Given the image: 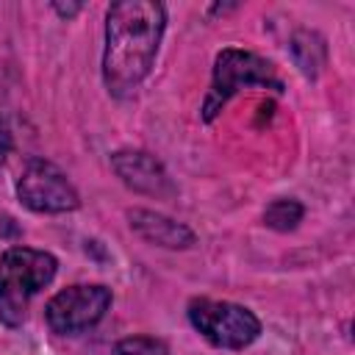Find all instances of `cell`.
<instances>
[{
    "instance_id": "cell-7",
    "label": "cell",
    "mask_w": 355,
    "mask_h": 355,
    "mask_svg": "<svg viewBox=\"0 0 355 355\" xmlns=\"http://www.w3.org/2000/svg\"><path fill=\"white\" fill-rule=\"evenodd\" d=\"M116 175L136 191H144V194H155V197H166L172 194V183L164 172V166L147 155V153H139V150H122V153H114L111 158Z\"/></svg>"
},
{
    "instance_id": "cell-4",
    "label": "cell",
    "mask_w": 355,
    "mask_h": 355,
    "mask_svg": "<svg viewBox=\"0 0 355 355\" xmlns=\"http://www.w3.org/2000/svg\"><path fill=\"white\" fill-rule=\"evenodd\" d=\"M189 319L211 344L225 349H241L261 333V322L252 311L222 300H194L189 305Z\"/></svg>"
},
{
    "instance_id": "cell-11",
    "label": "cell",
    "mask_w": 355,
    "mask_h": 355,
    "mask_svg": "<svg viewBox=\"0 0 355 355\" xmlns=\"http://www.w3.org/2000/svg\"><path fill=\"white\" fill-rule=\"evenodd\" d=\"M111 355H169L166 344L158 341V338H150V336H130V338H122Z\"/></svg>"
},
{
    "instance_id": "cell-3",
    "label": "cell",
    "mask_w": 355,
    "mask_h": 355,
    "mask_svg": "<svg viewBox=\"0 0 355 355\" xmlns=\"http://www.w3.org/2000/svg\"><path fill=\"white\" fill-rule=\"evenodd\" d=\"M244 86H263V89H277L280 92V78L275 75V67L247 50H222L216 55V67H214V83L208 92V100L202 105V116L214 119L222 105L241 92Z\"/></svg>"
},
{
    "instance_id": "cell-5",
    "label": "cell",
    "mask_w": 355,
    "mask_h": 355,
    "mask_svg": "<svg viewBox=\"0 0 355 355\" xmlns=\"http://www.w3.org/2000/svg\"><path fill=\"white\" fill-rule=\"evenodd\" d=\"M17 194L31 211L42 214H61L78 205V191L72 189V183L58 166L47 161H31L22 169L17 180Z\"/></svg>"
},
{
    "instance_id": "cell-9",
    "label": "cell",
    "mask_w": 355,
    "mask_h": 355,
    "mask_svg": "<svg viewBox=\"0 0 355 355\" xmlns=\"http://www.w3.org/2000/svg\"><path fill=\"white\" fill-rule=\"evenodd\" d=\"M291 50H294V58H297V64L302 67V72L311 75V78H313V75L319 72V67L324 64V42H322L316 33H308V31L297 33L294 42H291Z\"/></svg>"
},
{
    "instance_id": "cell-1",
    "label": "cell",
    "mask_w": 355,
    "mask_h": 355,
    "mask_svg": "<svg viewBox=\"0 0 355 355\" xmlns=\"http://www.w3.org/2000/svg\"><path fill=\"white\" fill-rule=\"evenodd\" d=\"M164 22L166 11L153 0H122L108 8L103 78L111 94L128 97L147 78Z\"/></svg>"
},
{
    "instance_id": "cell-10",
    "label": "cell",
    "mask_w": 355,
    "mask_h": 355,
    "mask_svg": "<svg viewBox=\"0 0 355 355\" xmlns=\"http://www.w3.org/2000/svg\"><path fill=\"white\" fill-rule=\"evenodd\" d=\"M263 219L269 227L275 230H294L297 222L302 219V205L294 202V200H275L266 211H263Z\"/></svg>"
},
{
    "instance_id": "cell-2",
    "label": "cell",
    "mask_w": 355,
    "mask_h": 355,
    "mask_svg": "<svg viewBox=\"0 0 355 355\" xmlns=\"http://www.w3.org/2000/svg\"><path fill=\"white\" fill-rule=\"evenodd\" d=\"M55 275V258L42 250L14 247L0 258V319L19 324L31 297L44 288Z\"/></svg>"
},
{
    "instance_id": "cell-8",
    "label": "cell",
    "mask_w": 355,
    "mask_h": 355,
    "mask_svg": "<svg viewBox=\"0 0 355 355\" xmlns=\"http://www.w3.org/2000/svg\"><path fill=\"white\" fill-rule=\"evenodd\" d=\"M130 227L147 239L150 244H161V247H189L194 241L191 230L161 216V214H153V211H130Z\"/></svg>"
},
{
    "instance_id": "cell-12",
    "label": "cell",
    "mask_w": 355,
    "mask_h": 355,
    "mask_svg": "<svg viewBox=\"0 0 355 355\" xmlns=\"http://www.w3.org/2000/svg\"><path fill=\"white\" fill-rule=\"evenodd\" d=\"M55 8H58L61 14H75V11L80 8V6H55Z\"/></svg>"
},
{
    "instance_id": "cell-6",
    "label": "cell",
    "mask_w": 355,
    "mask_h": 355,
    "mask_svg": "<svg viewBox=\"0 0 355 355\" xmlns=\"http://www.w3.org/2000/svg\"><path fill=\"white\" fill-rule=\"evenodd\" d=\"M111 305L105 286H69L47 302V324L55 333H78L103 319Z\"/></svg>"
}]
</instances>
